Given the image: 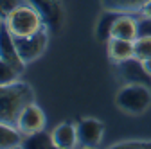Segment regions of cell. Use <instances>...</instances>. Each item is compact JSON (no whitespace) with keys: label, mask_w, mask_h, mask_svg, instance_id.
Instances as JSON below:
<instances>
[{"label":"cell","mask_w":151,"mask_h":149,"mask_svg":"<svg viewBox=\"0 0 151 149\" xmlns=\"http://www.w3.org/2000/svg\"><path fill=\"white\" fill-rule=\"evenodd\" d=\"M52 140H54V147H58V149L78 147L79 140H78V129H76V124L63 122L60 126H56L52 129Z\"/></svg>","instance_id":"11"},{"label":"cell","mask_w":151,"mask_h":149,"mask_svg":"<svg viewBox=\"0 0 151 149\" xmlns=\"http://www.w3.org/2000/svg\"><path fill=\"white\" fill-rule=\"evenodd\" d=\"M24 135L18 131V128L0 120V149L9 147H22Z\"/></svg>","instance_id":"12"},{"label":"cell","mask_w":151,"mask_h":149,"mask_svg":"<svg viewBox=\"0 0 151 149\" xmlns=\"http://www.w3.org/2000/svg\"><path fill=\"white\" fill-rule=\"evenodd\" d=\"M140 67H142L144 74H147V76L151 77V58H149V59H144V61H140Z\"/></svg>","instance_id":"21"},{"label":"cell","mask_w":151,"mask_h":149,"mask_svg":"<svg viewBox=\"0 0 151 149\" xmlns=\"http://www.w3.org/2000/svg\"><path fill=\"white\" fill-rule=\"evenodd\" d=\"M24 2L22 0H0V20H6V18L16 9V7H20Z\"/></svg>","instance_id":"18"},{"label":"cell","mask_w":151,"mask_h":149,"mask_svg":"<svg viewBox=\"0 0 151 149\" xmlns=\"http://www.w3.org/2000/svg\"><path fill=\"white\" fill-rule=\"evenodd\" d=\"M149 0H101L104 11L113 13H137Z\"/></svg>","instance_id":"13"},{"label":"cell","mask_w":151,"mask_h":149,"mask_svg":"<svg viewBox=\"0 0 151 149\" xmlns=\"http://www.w3.org/2000/svg\"><path fill=\"white\" fill-rule=\"evenodd\" d=\"M115 104L129 115H142L151 106V92L140 83H131L117 92Z\"/></svg>","instance_id":"3"},{"label":"cell","mask_w":151,"mask_h":149,"mask_svg":"<svg viewBox=\"0 0 151 149\" xmlns=\"http://www.w3.org/2000/svg\"><path fill=\"white\" fill-rule=\"evenodd\" d=\"M45 124H47V117L43 113V110L36 102H31L22 110V113L18 115V120H16L14 126L18 128V131L25 137V135H31V133L45 129Z\"/></svg>","instance_id":"6"},{"label":"cell","mask_w":151,"mask_h":149,"mask_svg":"<svg viewBox=\"0 0 151 149\" xmlns=\"http://www.w3.org/2000/svg\"><path fill=\"white\" fill-rule=\"evenodd\" d=\"M34 102V90L29 83L14 81L0 86V120L7 124H16L22 110Z\"/></svg>","instance_id":"1"},{"label":"cell","mask_w":151,"mask_h":149,"mask_svg":"<svg viewBox=\"0 0 151 149\" xmlns=\"http://www.w3.org/2000/svg\"><path fill=\"white\" fill-rule=\"evenodd\" d=\"M151 58V34H139L135 40V61H144Z\"/></svg>","instance_id":"16"},{"label":"cell","mask_w":151,"mask_h":149,"mask_svg":"<svg viewBox=\"0 0 151 149\" xmlns=\"http://www.w3.org/2000/svg\"><path fill=\"white\" fill-rule=\"evenodd\" d=\"M2 24H4V22H2V20H0V25H2Z\"/></svg>","instance_id":"22"},{"label":"cell","mask_w":151,"mask_h":149,"mask_svg":"<svg viewBox=\"0 0 151 149\" xmlns=\"http://www.w3.org/2000/svg\"><path fill=\"white\" fill-rule=\"evenodd\" d=\"M22 147H25V149H49V147H54L52 133H47L45 129H42V131L25 135L24 142H22Z\"/></svg>","instance_id":"14"},{"label":"cell","mask_w":151,"mask_h":149,"mask_svg":"<svg viewBox=\"0 0 151 149\" xmlns=\"http://www.w3.org/2000/svg\"><path fill=\"white\" fill-rule=\"evenodd\" d=\"M76 129H78V140L81 147H96L104 137V124L93 117H86L76 122Z\"/></svg>","instance_id":"7"},{"label":"cell","mask_w":151,"mask_h":149,"mask_svg":"<svg viewBox=\"0 0 151 149\" xmlns=\"http://www.w3.org/2000/svg\"><path fill=\"white\" fill-rule=\"evenodd\" d=\"M49 36H50V32L43 27V29H40L34 34L22 36V38H14L18 52H20L22 59L25 63H32L34 59H38L45 52L47 43H49Z\"/></svg>","instance_id":"5"},{"label":"cell","mask_w":151,"mask_h":149,"mask_svg":"<svg viewBox=\"0 0 151 149\" xmlns=\"http://www.w3.org/2000/svg\"><path fill=\"white\" fill-rule=\"evenodd\" d=\"M4 24L7 25V29L11 31V34L14 38H22V36H29L34 34L40 29L45 27L42 14L38 13L31 4H22L20 7H16L6 20Z\"/></svg>","instance_id":"2"},{"label":"cell","mask_w":151,"mask_h":149,"mask_svg":"<svg viewBox=\"0 0 151 149\" xmlns=\"http://www.w3.org/2000/svg\"><path fill=\"white\" fill-rule=\"evenodd\" d=\"M106 43H108V58L113 63H128L135 59V42L110 38Z\"/></svg>","instance_id":"9"},{"label":"cell","mask_w":151,"mask_h":149,"mask_svg":"<svg viewBox=\"0 0 151 149\" xmlns=\"http://www.w3.org/2000/svg\"><path fill=\"white\" fill-rule=\"evenodd\" d=\"M140 13H142V16L146 18V20H151V0H149V2H146V4L142 6Z\"/></svg>","instance_id":"20"},{"label":"cell","mask_w":151,"mask_h":149,"mask_svg":"<svg viewBox=\"0 0 151 149\" xmlns=\"http://www.w3.org/2000/svg\"><path fill=\"white\" fill-rule=\"evenodd\" d=\"M140 34V27L137 24V20H133L131 16H128V13H121L117 16V20L113 22L111 27V38H121V40H131L135 42Z\"/></svg>","instance_id":"10"},{"label":"cell","mask_w":151,"mask_h":149,"mask_svg":"<svg viewBox=\"0 0 151 149\" xmlns=\"http://www.w3.org/2000/svg\"><path fill=\"white\" fill-rule=\"evenodd\" d=\"M18 76H20V72H18L14 67H11L4 59H0V86L18 81Z\"/></svg>","instance_id":"17"},{"label":"cell","mask_w":151,"mask_h":149,"mask_svg":"<svg viewBox=\"0 0 151 149\" xmlns=\"http://www.w3.org/2000/svg\"><path fill=\"white\" fill-rule=\"evenodd\" d=\"M121 13H113V11H106L103 16H101V20L97 24V38L101 42H108L111 38V27H113V22L117 20V16Z\"/></svg>","instance_id":"15"},{"label":"cell","mask_w":151,"mask_h":149,"mask_svg":"<svg viewBox=\"0 0 151 149\" xmlns=\"http://www.w3.org/2000/svg\"><path fill=\"white\" fill-rule=\"evenodd\" d=\"M0 59H4L6 63L14 67L20 74L24 72V68L27 65L22 59L20 52H18V47H16V42H14V36L11 34V31L7 29L6 24L0 25Z\"/></svg>","instance_id":"8"},{"label":"cell","mask_w":151,"mask_h":149,"mask_svg":"<svg viewBox=\"0 0 151 149\" xmlns=\"http://www.w3.org/2000/svg\"><path fill=\"white\" fill-rule=\"evenodd\" d=\"M115 149H146V147H151V142H146V140H126V142H119L113 145Z\"/></svg>","instance_id":"19"},{"label":"cell","mask_w":151,"mask_h":149,"mask_svg":"<svg viewBox=\"0 0 151 149\" xmlns=\"http://www.w3.org/2000/svg\"><path fill=\"white\" fill-rule=\"evenodd\" d=\"M38 13L42 14L45 29L50 34H58L65 24V7L60 0H27Z\"/></svg>","instance_id":"4"}]
</instances>
